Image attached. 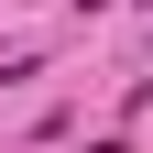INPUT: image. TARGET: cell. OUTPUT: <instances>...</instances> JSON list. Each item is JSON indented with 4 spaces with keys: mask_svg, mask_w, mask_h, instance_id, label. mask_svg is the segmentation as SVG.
<instances>
[{
    "mask_svg": "<svg viewBox=\"0 0 153 153\" xmlns=\"http://www.w3.org/2000/svg\"><path fill=\"white\" fill-rule=\"evenodd\" d=\"M88 11H109V0H88Z\"/></svg>",
    "mask_w": 153,
    "mask_h": 153,
    "instance_id": "obj_1",
    "label": "cell"
}]
</instances>
